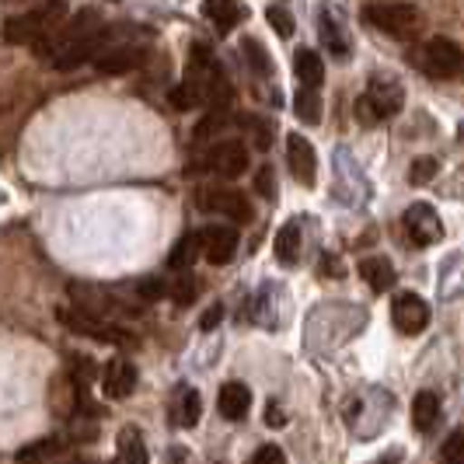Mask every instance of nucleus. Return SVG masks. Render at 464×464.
I'll use <instances>...</instances> for the list:
<instances>
[{
    "label": "nucleus",
    "mask_w": 464,
    "mask_h": 464,
    "mask_svg": "<svg viewBox=\"0 0 464 464\" xmlns=\"http://www.w3.org/2000/svg\"><path fill=\"white\" fill-rule=\"evenodd\" d=\"M98 32H105V24H102V18H98V11H81V14H73L70 22L56 24V28H53L49 35H43L39 43H32V49H35L39 60H46V63L56 67L70 49H77L81 43H88V39L98 35Z\"/></svg>",
    "instance_id": "f257e3e1"
},
{
    "label": "nucleus",
    "mask_w": 464,
    "mask_h": 464,
    "mask_svg": "<svg viewBox=\"0 0 464 464\" xmlns=\"http://www.w3.org/2000/svg\"><path fill=\"white\" fill-rule=\"evenodd\" d=\"M67 18V0H46L32 11H24L18 18H7L4 24V39L14 46V43H39L43 35H49L56 24H63Z\"/></svg>",
    "instance_id": "f03ea898"
},
{
    "label": "nucleus",
    "mask_w": 464,
    "mask_h": 464,
    "mask_svg": "<svg viewBox=\"0 0 464 464\" xmlns=\"http://www.w3.org/2000/svg\"><path fill=\"white\" fill-rule=\"evenodd\" d=\"M401 105H405V92H401V84H398L395 77L373 73L371 84H367V94L356 102V116L363 119L367 126H373V122H381V119L398 116Z\"/></svg>",
    "instance_id": "7ed1b4c3"
},
{
    "label": "nucleus",
    "mask_w": 464,
    "mask_h": 464,
    "mask_svg": "<svg viewBox=\"0 0 464 464\" xmlns=\"http://www.w3.org/2000/svg\"><path fill=\"white\" fill-rule=\"evenodd\" d=\"M419 70H426L430 77H437V81H450V77H458L464 70V53L458 43H450V39H430L422 49H412V56H409Z\"/></svg>",
    "instance_id": "20e7f679"
},
{
    "label": "nucleus",
    "mask_w": 464,
    "mask_h": 464,
    "mask_svg": "<svg viewBox=\"0 0 464 464\" xmlns=\"http://www.w3.org/2000/svg\"><path fill=\"white\" fill-rule=\"evenodd\" d=\"M373 28L388 32L392 39H412L422 28V14L416 4H371L363 14Z\"/></svg>",
    "instance_id": "39448f33"
},
{
    "label": "nucleus",
    "mask_w": 464,
    "mask_h": 464,
    "mask_svg": "<svg viewBox=\"0 0 464 464\" xmlns=\"http://www.w3.org/2000/svg\"><path fill=\"white\" fill-rule=\"evenodd\" d=\"M199 207L207 213H220V217H231L234 224H248L252 220V207H248V196L227 186H203L199 188Z\"/></svg>",
    "instance_id": "423d86ee"
},
{
    "label": "nucleus",
    "mask_w": 464,
    "mask_h": 464,
    "mask_svg": "<svg viewBox=\"0 0 464 464\" xmlns=\"http://www.w3.org/2000/svg\"><path fill=\"white\" fill-rule=\"evenodd\" d=\"M203 168L220 175V179H237L248 171V147L237 140H217L203 158Z\"/></svg>",
    "instance_id": "0eeeda50"
},
{
    "label": "nucleus",
    "mask_w": 464,
    "mask_h": 464,
    "mask_svg": "<svg viewBox=\"0 0 464 464\" xmlns=\"http://www.w3.org/2000/svg\"><path fill=\"white\" fill-rule=\"evenodd\" d=\"M401 224H405L409 241H412V245H419V248L437 245V241L443 237L440 217H437V209L430 207V203H416V207H409V209H405V217H401Z\"/></svg>",
    "instance_id": "6e6552de"
},
{
    "label": "nucleus",
    "mask_w": 464,
    "mask_h": 464,
    "mask_svg": "<svg viewBox=\"0 0 464 464\" xmlns=\"http://www.w3.org/2000/svg\"><path fill=\"white\" fill-rule=\"evenodd\" d=\"M392 318H395L398 332L419 335L422 328L430 325V304L416 297V294H398L395 304H392Z\"/></svg>",
    "instance_id": "1a4fd4ad"
},
{
    "label": "nucleus",
    "mask_w": 464,
    "mask_h": 464,
    "mask_svg": "<svg viewBox=\"0 0 464 464\" xmlns=\"http://www.w3.org/2000/svg\"><path fill=\"white\" fill-rule=\"evenodd\" d=\"M286 161H290V171L301 186H314L318 179V158H314V147L311 140H304L301 133H290L286 137Z\"/></svg>",
    "instance_id": "9d476101"
},
{
    "label": "nucleus",
    "mask_w": 464,
    "mask_h": 464,
    "mask_svg": "<svg viewBox=\"0 0 464 464\" xmlns=\"http://www.w3.org/2000/svg\"><path fill=\"white\" fill-rule=\"evenodd\" d=\"M133 388H137V367L130 360H122V356L109 360L105 371H102V392H105V398H116V401L119 398H130Z\"/></svg>",
    "instance_id": "9b49d317"
},
{
    "label": "nucleus",
    "mask_w": 464,
    "mask_h": 464,
    "mask_svg": "<svg viewBox=\"0 0 464 464\" xmlns=\"http://www.w3.org/2000/svg\"><path fill=\"white\" fill-rule=\"evenodd\" d=\"M237 252V231L234 227H207L203 231V256L209 266H227Z\"/></svg>",
    "instance_id": "f8f14e48"
},
{
    "label": "nucleus",
    "mask_w": 464,
    "mask_h": 464,
    "mask_svg": "<svg viewBox=\"0 0 464 464\" xmlns=\"http://www.w3.org/2000/svg\"><path fill=\"white\" fill-rule=\"evenodd\" d=\"M143 63V49L133 46V43H122V46H109L102 49L98 56H94V67L102 70V73H126V70H133Z\"/></svg>",
    "instance_id": "ddd939ff"
},
{
    "label": "nucleus",
    "mask_w": 464,
    "mask_h": 464,
    "mask_svg": "<svg viewBox=\"0 0 464 464\" xmlns=\"http://www.w3.org/2000/svg\"><path fill=\"white\" fill-rule=\"evenodd\" d=\"M248 405H252V392H248V384H241V381H227V384L220 388V395H217L220 416L231 419V422L248 416Z\"/></svg>",
    "instance_id": "4468645a"
},
{
    "label": "nucleus",
    "mask_w": 464,
    "mask_h": 464,
    "mask_svg": "<svg viewBox=\"0 0 464 464\" xmlns=\"http://www.w3.org/2000/svg\"><path fill=\"white\" fill-rule=\"evenodd\" d=\"M203 11H207L209 22L217 24V32H234L237 24L248 18V7L237 4V0H207Z\"/></svg>",
    "instance_id": "2eb2a0df"
},
{
    "label": "nucleus",
    "mask_w": 464,
    "mask_h": 464,
    "mask_svg": "<svg viewBox=\"0 0 464 464\" xmlns=\"http://www.w3.org/2000/svg\"><path fill=\"white\" fill-rule=\"evenodd\" d=\"M116 447H119L116 464H147L150 461V450H147V443H143L137 426H122V430H119Z\"/></svg>",
    "instance_id": "dca6fc26"
},
{
    "label": "nucleus",
    "mask_w": 464,
    "mask_h": 464,
    "mask_svg": "<svg viewBox=\"0 0 464 464\" xmlns=\"http://www.w3.org/2000/svg\"><path fill=\"white\" fill-rule=\"evenodd\" d=\"M360 276L371 283V290H377V294H388L392 286H395V266L388 262V258H381V256H371V258H363L360 262Z\"/></svg>",
    "instance_id": "f3484780"
},
{
    "label": "nucleus",
    "mask_w": 464,
    "mask_h": 464,
    "mask_svg": "<svg viewBox=\"0 0 464 464\" xmlns=\"http://www.w3.org/2000/svg\"><path fill=\"white\" fill-rule=\"evenodd\" d=\"M294 73H297V81L307 84V88H322V81H325V60L314 49H297L294 53Z\"/></svg>",
    "instance_id": "a211bd4d"
},
{
    "label": "nucleus",
    "mask_w": 464,
    "mask_h": 464,
    "mask_svg": "<svg viewBox=\"0 0 464 464\" xmlns=\"http://www.w3.org/2000/svg\"><path fill=\"white\" fill-rule=\"evenodd\" d=\"M63 447H67V440H63V437H43V440L24 443L22 450L14 454V461H18V464H46V461H53V458H56Z\"/></svg>",
    "instance_id": "6ab92c4d"
},
{
    "label": "nucleus",
    "mask_w": 464,
    "mask_h": 464,
    "mask_svg": "<svg viewBox=\"0 0 464 464\" xmlns=\"http://www.w3.org/2000/svg\"><path fill=\"white\" fill-rule=\"evenodd\" d=\"M437 419H440V398L433 395V392H419L412 398V426H416L419 433H430L437 426Z\"/></svg>",
    "instance_id": "aec40b11"
},
{
    "label": "nucleus",
    "mask_w": 464,
    "mask_h": 464,
    "mask_svg": "<svg viewBox=\"0 0 464 464\" xmlns=\"http://www.w3.org/2000/svg\"><path fill=\"white\" fill-rule=\"evenodd\" d=\"M276 258L283 266H297V258H301V224L297 220H286L276 231Z\"/></svg>",
    "instance_id": "412c9836"
},
{
    "label": "nucleus",
    "mask_w": 464,
    "mask_h": 464,
    "mask_svg": "<svg viewBox=\"0 0 464 464\" xmlns=\"http://www.w3.org/2000/svg\"><path fill=\"white\" fill-rule=\"evenodd\" d=\"M203 252V234H186L175 248H171V256H168V266L175 269V273H186L188 266L196 262V256Z\"/></svg>",
    "instance_id": "4be33fe9"
},
{
    "label": "nucleus",
    "mask_w": 464,
    "mask_h": 464,
    "mask_svg": "<svg viewBox=\"0 0 464 464\" xmlns=\"http://www.w3.org/2000/svg\"><path fill=\"white\" fill-rule=\"evenodd\" d=\"M318 28H322V43L328 46V53L332 56H349V39H346V32H343V24L335 22L328 11H322V22H318Z\"/></svg>",
    "instance_id": "5701e85b"
},
{
    "label": "nucleus",
    "mask_w": 464,
    "mask_h": 464,
    "mask_svg": "<svg viewBox=\"0 0 464 464\" xmlns=\"http://www.w3.org/2000/svg\"><path fill=\"white\" fill-rule=\"evenodd\" d=\"M294 109H297V119H301V122L318 126V122H322V98H318V88L301 84V88H297V98H294Z\"/></svg>",
    "instance_id": "b1692460"
},
{
    "label": "nucleus",
    "mask_w": 464,
    "mask_h": 464,
    "mask_svg": "<svg viewBox=\"0 0 464 464\" xmlns=\"http://www.w3.org/2000/svg\"><path fill=\"white\" fill-rule=\"evenodd\" d=\"M168 98H171V105L182 109V112H188V109H196V105L207 102V98H203V84H199L196 77H188V81H182V84H175Z\"/></svg>",
    "instance_id": "393cba45"
},
{
    "label": "nucleus",
    "mask_w": 464,
    "mask_h": 464,
    "mask_svg": "<svg viewBox=\"0 0 464 464\" xmlns=\"http://www.w3.org/2000/svg\"><path fill=\"white\" fill-rule=\"evenodd\" d=\"M199 412H203L199 392L186 388V392L179 395V405H175V422H179V426H196V422H199Z\"/></svg>",
    "instance_id": "a878e982"
},
{
    "label": "nucleus",
    "mask_w": 464,
    "mask_h": 464,
    "mask_svg": "<svg viewBox=\"0 0 464 464\" xmlns=\"http://www.w3.org/2000/svg\"><path fill=\"white\" fill-rule=\"evenodd\" d=\"M245 130H248V137H252V143H256L258 150H269L273 147V126H269V119L248 116L245 119Z\"/></svg>",
    "instance_id": "bb28decb"
},
{
    "label": "nucleus",
    "mask_w": 464,
    "mask_h": 464,
    "mask_svg": "<svg viewBox=\"0 0 464 464\" xmlns=\"http://www.w3.org/2000/svg\"><path fill=\"white\" fill-rule=\"evenodd\" d=\"M241 53L248 56V63H252V70H258L262 77H269V73H273V63H269V53H266V46H262V43H256V39H245V43H241Z\"/></svg>",
    "instance_id": "cd10ccee"
},
{
    "label": "nucleus",
    "mask_w": 464,
    "mask_h": 464,
    "mask_svg": "<svg viewBox=\"0 0 464 464\" xmlns=\"http://www.w3.org/2000/svg\"><path fill=\"white\" fill-rule=\"evenodd\" d=\"M440 464H464V430H454L440 447Z\"/></svg>",
    "instance_id": "c85d7f7f"
},
{
    "label": "nucleus",
    "mask_w": 464,
    "mask_h": 464,
    "mask_svg": "<svg viewBox=\"0 0 464 464\" xmlns=\"http://www.w3.org/2000/svg\"><path fill=\"white\" fill-rule=\"evenodd\" d=\"M433 179H437V161L433 158H416L409 168V182L412 186H430Z\"/></svg>",
    "instance_id": "c756f323"
},
{
    "label": "nucleus",
    "mask_w": 464,
    "mask_h": 464,
    "mask_svg": "<svg viewBox=\"0 0 464 464\" xmlns=\"http://www.w3.org/2000/svg\"><path fill=\"white\" fill-rule=\"evenodd\" d=\"M224 126H227V112H220V109H213V112H209V116L203 119L199 126H196V140L203 143V140H209V137H213V133H220Z\"/></svg>",
    "instance_id": "7c9ffc66"
},
{
    "label": "nucleus",
    "mask_w": 464,
    "mask_h": 464,
    "mask_svg": "<svg viewBox=\"0 0 464 464\" xmlns=\"http://www.w3.org/2000/svg\"><path fill=\"white\" fill-rule=\"evenodd\" d=\"M266 22L276 28V35H283V39H290L294 35V18H290V11L286 7H269L266 11Z\"/></svg>",
    "instance_id": "2f4dec72"
},
{
    "label": "nucleus",
    "mask_w": 464,
    "mask_h": 464,
    "mask_svg": "<svg viewBox=\"0 0 464 464\" xmlns=\"http://www.w3.org/2000/svg\"><path fill=\"white\" fill-rule=\"evenodd\" d=\"M171 294H175V301L182 304V307H186V304H192V301H196V279L182 276L179 283H175V290H171Z\"/></svg>",
    "instance_id": "473e14b6"
},
{
    "label": "nucleus",
    "mask_w": 464,
    "mask_h": 464,
    "mask_svg": "<svg viewBox=\"0 0 464 464\" xmlns=\"http://www.w3.org/2000/svg\"><path fill=\"white\" fill-rule=\"evenodd\" d=\"M213 67V53H209L207 43H196L192 46V63H188V70H209Z\"/></svg>",
    "instance_id": "72a5a7b5"
},
{
    "label": "nucleus",
    "mask_w": 464,
    "mask_h": 464,
    "mask_svg": "<svg viewBox=\"0 0 464 464\" xmlns=\"http://www.w3.org/2000/svg\"><path fill=\"white\" fill-rule=\"evenodd\" d=\"M256 464H286V454L279 450L276 443H266L256 450Z\"/></svg>",
    "instance_id": "f704fd0d"
},
{
    "label": "nucleus",
    "mask_w": 464,
    "mask_h": 464,
    "mask_svg": "<svg viewBox=\"0 0 464 464\" xmlns=\"http://www.w3.org/2000/svg\"><path fill=\"white\" fill-rule=\"evenodd\" d=\"M256 188L266 199H276V182H273V168H262L256 175Z\"/></svg>",
    "instance_id": "c9c22d12"
},
{
    "label": "nucleus",
    "mask_w": 464,
    "mask_h": 464,
    "mask_svg": "<svg viewBox=\"0 0 464 464\" xmlns=\"http://www.w3.org/2000/svg\"><path fill=\"white\" fill-rule=\"evenodd\" d=\"M164 294H168V286H164L161 279H143V283H140V297H143V301H158Z\"/></svg>",
    "instance_id": "e433bc0d"
},
{
    "label": "nucleus",
    "mask_w": 464,
    "mask_h": 464,
    "mask_svg": "<svg viewBox=\"0 0 464 464\" xmlns=\"http://www.w3.org/2000/svg\"><path fill=\"white\" fill-rule=\"evenodd\" d=\"M283 419H286V416L276 409V401H269V409H266V422H269V426H279Z\"/></svg>",
    "instance_id": "4c0bfd02"
},
{
    "label": "nucleus",
    "mask_w": 464,
    "mask_h": 464,
    "mask_svg": "<svg viewBox=\"0 0 464 464\" xmlns=\"http://www.w3.org/2000/svg\"><path fill=\"white\" fill-rule=\"evenodd\" d=\"M217 318H220V307H209L207 314H203V328H217Z\"/></svg>",
    "instance_id": "58836bf2"
},
{
    "label": "nucleus",
    "mask_w": 464,
    "mask_h": 464,
    "mask_svg": "<svg viewBox=\"0 0 464 464\" xmlns=\"http://www.w3.org/2000/svg\"><path fill=\"white\" fill-rule=\"evenodd\" d=\"M67 464H98V461H67Z\"/></svg>",
    "instance_id": "ea45409f"
}]
</instances>
